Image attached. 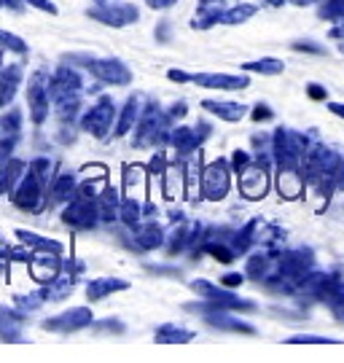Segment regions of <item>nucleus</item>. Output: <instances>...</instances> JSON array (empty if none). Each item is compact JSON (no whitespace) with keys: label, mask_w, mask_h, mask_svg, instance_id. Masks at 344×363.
I'll return each mask as SVG.
<instances>
[{"label":"nucleus","mask_w":344,"mask_h":363,"mask_svg":"<svg viewBox=\"0 0 344 363\" xmlns=\"http://www.w3.org/2000/svg\"><path fill=\"white\" fill-rule=\"evenodd\" d=\"M27 108H30V118L33 124H43L49 116L51 108V76L46 70L33 73L30 84H27Z\"/></svg>","instance_id":"f257e3e1"},{"label":"nucleus","mask_w":344,"mask_h":363,"mask_svg":"<svg viewBox=\"0 0 344 363\" xmlns=\"http://www.w3.org/2000/svg\"><path fill=\"white\" fill-rule=\"evenodd\" d=\"M116 124V103L111 97H100L89 111L81 116V130L94 138H108Z\"/></svg>","instance_id":"f03ea898"},{"label":"nucleus","mask_w":344,"mask_h":363,"mask_svg":"<svg viewBox=\"0 0 344 363\" xmlns=\"http://www.w3.org/2000/svg\"><path fill=\"white\" fill-rule=\"evenodd\" d=\"M62 220L73 229H94L100 223V205L97 199H89V196L76 194L62 210Z\"/></svg>","instance_id":"7ed1b4c3"},{"label":"nucleus","mask_w":344,"mask_h":363,"mask_svg":"<svg viewBox=\"0 0 344 363\" xmlns=\"http://www.w3.org/2000/svg\"><path fill=\"white\" fill-rule=\"evenodd\" d=\"M11 199L19 210L38 213V210L43 208V202H46V186L27 169L25 175H22V181L16 183V189L11 191Z\"/></svg>","instance_id":"20e7f679"},{"label":"nucleus","mask_w":344,"mask_h":363,"mask_svg":"<svg viewBox=\"0 0 344 363\" xmlns=\"http://www.w3.org/2000/svg\"><path fill=\"white\" fill-rule=\"evenodd\" d=\"M73 97H84V78L73 67L60 65L51 73V103L73 100Z\"/></svg>","instance_id":"39448f33"},{"label":"nucleus","mask_w":344,"mask_h":363,"mask_svg":"<svg viewBox=\"0 0 344 363\" xmlns=\"http://www.w3.org/2000/svg\"><path fill=\"white\" fill-rule=\"evenodd\" d=\"M81 65L89 70L91 76L102 81V84H116V86H124L132 81V70H129L121 60H81Z\"/></svg>","instance_id":"423d86ee"},{"label":"nucleus","mask_w":344,"mask_h":363,"mask_svg":"<svg viewBox=\"0 0 344 363\" xmlns=\"http://www.w3.org/2000/svg\"><path fill=\"white\" fill-rule=\"evenodd\" d=\"M89 16L97 19V22H102V25L124 27V25L138 22V9L129 6V3H108V0H100L89 11Z\"/></svg>","instance_id":"0eeeda50"},{"label":"nucleus","mask_w":344,"mask_h":363,"mask_svg":"<svg viewBox=\"0 0 344 363\" xmlns=\"http://www.w3.org/2000/svg\"><path fill=\"white\" fill-rule=\"evenodd\" d=\"M192 288L204 298V301H213V304L223 307V310H243V312L255 310V304H250V301H245V298H240V296H234V294L213 286V283H207V280H194Z\"/></svg>","instance_id":"6e6552de"},{"label":"nucleus","mask_w":344,"mask_h":363,"mask_svg":"<svg viewBox=\"0 0 344 363\" xmlns=\"http://www.w3.org/2000/svg\"><path fill=\"white\" fill-rule=\"evenodd\" d=\"M91 318H94L91 310H87V307H73V310L62 312L57 318L43 320V328L46 331H57V334H73V331H81V328L91 325Z\"/></svg>","instance_id":"1a4fd4ad"},{"label":"nucleus","mask_w":344,"mask_h":363,"mask_svg":"<svg viewBox=\"0 0 344 363\" xmlns=\"http://www.w3.org/2000/svg\"><path fill=\"white\" fill-rule=\"evenodd\" d=\"M76 194H78L76 172H70V169H57L49 191H46V205H67Z\"/></svg>","instance_id":"9d476101"},{"label":"nucleus","mask_w":344,"mask_h":363,"mask_svg":"<svg viewBox=\"0 0 344 363\" xmlns=\"http://www.w3.org/2000/svg\"><path fill=\"white\" fill-rule=\"evenodd\" d=\"M62 253H54V250H33V259H30V274L35 280H43L49 283L57 274L62 272Z\"/></svg>","instance_id":"9b49d317"},{"label":"nucleus","mask_w":344,"mask_h":363,"mask_svg":"<svg viewBox=\"0 0 344 363\" xmlns=\"http://www.w3.org/2000/svg\"><path fill=\"white\" fill-rule=\"evenodd\" d=\"M202 189L207 199H223L226 191H229V169L223 162H213L210 167H204L202 175Z\"/></svg>","instance_id":"f8f14e48"},{"label":"nucleus","mask_w":344,"mask_h":363,"mask_svg":"<svg viewBox=\"0 0 344 363\" xmlns=\"http://www.w3.org/2000/svg\"><path fill=\"white\" fill-rule=\"evenodd\" d=\"M19 84H22V65H16V62L6 65L0 57V108H6L16 97Z\"/></svg>","instance_id":"ddd939ff"},{"label":"nucleus","mask_w":344,"mask_h":363,"mask_svg":"<svg viewBox=\"0 0 344 363\" xmlns=\"http://www.w3.org/2000/svg\"><path fill=\"white\" fill-rule=\"evenodd\" d=\"M240 189H243L245 196L250 199H258L267 191V172L261 164H248V167L240 172Z\"/></svg>","instance_id":"4468645a"},{"label":"nucleus","mask_w":344,"mask_h":363,"mask_svg":"<svg viewBox=\"0 0 344 363\" xmlns=\"http://www.w3.org/2000/svg\"><path fill=\"white\" fill-rule=\"evenodd\" d=\"M25 315L11 307H0V339L3 342H22Z\"/></svg>","instance_id":"2eb2a0df"},{"label":"nucleus","mask_w":344,"mask_h":363,"mask_svg":"<svg viewBox=\"0 0 344 363\" xmlns=\"http://www.w3.org/2000/svg\"><path fill=\"white\" fill-rule=\"evenodd\" d=\"M194 84L207 86V89H245L248 78L243 76H226V73H196L192 76Z\"/></svg>","instance_id":"dca6fc26"},{"label":"nucleus","mask_w":344,"mask_h":363,"mask_svg":"<svg viewBox=\"0 0 344 363\" xmlns=\"http://www.w3.org/2000/svg\"><path fill=\"white\" fill-rule=\"evenodd\" d=\"M162 242H165V232H162L159 223L145 220V223L135 226V245L140 247V250H153V247H159Z\"/></svg>","instance_id":"f3484780"},{"label":"nucleus","mask_w":344,"mask_h":363,"mask_svg":"<svg viewBox=\"0 0 344 363\" xmlns=\"http://www.w3.org/2000/svg\"><path fill=\"white\" fill-rule=\"evenodd\" d=\"M22 175H25V162H19V159H6L3 164H0V194H9L16 189V183L22 181Z\"/></svg>","instance_id":"a211bd4d"},{"label":"nucleus","mask_w":344,"mask_h":363,"mask_svg":"<svg viewBox=\"0 0 344 363\" xmlns=\"http://www.w3.org/2000/svg\"><path fill=\"white\" fill-rule=\"evenodd\" d=\"M140 97H132V100H127V105L121 108V113H118V118H116V135H127L132 127H138V121H140Z\"/></svg>","instance_id":"6ab92c4d"},{"label":"nucleus","mask_w":344,"mask_h":363,"mask_svg":"<svg viewBox=\"0 0 344 363\" xmlns=\"http://www.w3.org/2000/svg\"><path fill=\"white\" fill-rule=\"evenodd\" d=\"M223 19V3L221 0H202L199 3V11H196V19H194L192 25L196 30H204V27L216 25Z\"/></svg>","instance_id":"aec40b11"},{"label":"nucleus","mask_w":344,"mask_h":363,"mask_svg":"<svg viewBox=\"0 0 344 363\" xmlns=\"http://www.w3.org/2000/svg\"><path fill=\"white\" fill-rule=\"evenodd\" d=\"M97 205H100V218L102 220H116L121 216V196L116 191L113 186H105L102 189V194L97 196Z\"/></svg>","instance_id":"412c9836"},{"label":"nucleus","mask_w":344,"mask_h":363,"mask_svg":"<svg viewBox=\"0 0 344 363\" xmlns=\"http://www.w3.org/2000/svg\"><path fill=\"white\" fill-rule=\"evenodd\" d=\"M124 288H127L124 280H116V277H97V280H91L89 286H87V296H89V301H97V298L111 296L113 291H124Z\"/></svg>","instance_id":"4be33fe9"},{"label":"nucleus","mask_w":344,"mask_h":363,"mask_svg":"<svg viewBox=\"0 0 344 363\" xmlns=\"http://www.w3.org/2000/svg\"><path fill=\"white\" fill-rule=\"evenodd\" d=\"M204 111H210V113H216L218 118H223V121H240L245 116V108L240 103H229V100H223V103H218V100H204Z\"/></svg>","instance_id":"5701e85b"},{"label":"nucleus","mask_w":344,"mask_h":363,"mask_svg":"<svg viewBox=\"0 0 344 363\" xmlns=\"http://www.w3.org/2000/svg\"><path fill=\"white\" fill-rule=\"evenodd\" d=\"M16 234H19L22 245H30V247H35V250H54V253H65V245L62 242H57V240H46V237H38V234H33V232H16Z\"/></svg>","instance_id":"b1692460"},{"label":"nucleus","mask_w":344,"mask_h":363,"mask_svg":"<svg viewBox=\"0 0 344 363\" xmlns=\"http://www.w3.org/2000/svg\"><path fill=\"white\" fill-rule=\"evenodd\" d=\"M156 339H159V342H192L194 334L186 331V328H178V325H162V328L156 331Z\"/></svg>","instance_id":"393cba45"},{"label":"nucleus","mask_w":344,"mask_h":363,"mask_svg":"<svg viewBox=\"0 0 344 363\" xmlns=\"http://www.w3.org/2000/svg\"><path fill=\"white\" fill-rule=\"evenodd\" d=\"M0 49L13 52V54H27V43L19 38V35L9 33V30H0Z\"/></svg>","instance_id":"a878e982"},{"label":"nucleus","mask_w":344,"mask_h":363,"mask_svg":"<svg viewBox=\"0 0 344 363\" xmlns=\"http://www.w3.org/2000/svg\"><path fill=\"white\" fill-rule=\"evenodd\" d=\"M43 301H46V298L40 296V291H35V294H22V296H16V310L22 312V315H27V312L40 310Z\"/></svg>","instance_id":"bb28decb"},{"label":"nucleus","mask_w":344,"mask_h":363,"mask_svg":"<svg viewBox=\"0 0 344 363\" xmlns=\"http://www.w3.org/2000/svg\"><path fill=\"white\" fill-rule=\"evenodd\" d=\"M248 70H255V73H267V76H274V73H282V62L280 60H272V57H267V60H258V62H248Z\"/></svg>","instance_id":"cd10ccee"},{"label":"nucleus","mask_w":344,"mask_h":363,"mask_svg":"<svg viewBox=\"0 0 344 363\" xmlns=\"http://www.w3.org/2000/svg\"><path fill=\"white\" fill-rule=\"evenodd\" d=\"M255 13V6H237V9H231V11L223 13V19L221 22H226V25H237V22H245L248 16H253Z\"/></svg>","instance_id":"c85d7f7f"},{"label":"nucleus","mask_w":344,"mask_h":363,"mask_svg":"<svg viewBox=\"0 0 344 363\" xmlns=\"http://www.w3.org/2000/svg\"><path fill=\"white\" fill-rule=\"evenodd\" d=\"M231 164H234V172L240 175V172L248 167V154H245V151H237V154L231 156Z\"/></svg>","instance_id":"c756f323"},{"label":"nucleus","mask_w":344,"mask_h":363,"mask_svg":"<svg viewBox=\"0 0 344 363\" xmlns=\"http://www.w3.org/2000/svg\"><path fill=\"white\" fill-rule=\"evenodd\" d=\"M27 3H30V6H35V9H40V11L51 13V16L57 13V6H54V3H49V0H27Z\"/></svg>","instance_id":"7c9ffc66"},{"label":"nucleus","mask_w":344,"mask_h":363,"mask_svg":"<svg viewBox=\"0 0 344 363\" xmlns=\"http://www.w3.org/2000/svg\"><path fill=\"white\" fill-rule=\"evenodd\" d=\"M97 331H111V334H121L124 325L116 323V320H105V323H97Z\"/></svg>","instance_id":"2f4dec72"},{"label":"nucleus","mask_w":344,"mask_h":363,"mask_svg":"<svg viewBox=\"0 0 344 363\" xmlns=\"http://www.w3.org/2000/svg\"><path fill=\"white\" fill-rule=\"evenodd\" d=\"M6 9H11V11H25L27 0H0Z\"/></svg>","instance_id":"473e14b6"},{"label":"nucleus","mask_w":344,"mask_h":363,"mask_svg":"<svg viewBox=\"0 0 344 363\" xmlns=\"http://www.w3.org/2000/svg\"><path fill=\"white\" fill-rule=\"evenodd\" d=\"M253 118H255V121H264V118H272V111H269L267 105H258V108L253 111Z\"/></svg>","instance_id":"72a5a7b5"},{"label":"nucleus","mask_w":344,"mask_h":363,"mask_svg":"<svg viewBox=\"0 0 344 363\" xmlns=\"http://www.w3.org/2000/svg\"><path fill=\"white\" fill-rule=\"evenodd\" d=\"M151 9H167V6H172L175 0H145Z\"/></svg>","instance_id":"f704fd0d"},{"label":"nucleus","mask_w":344,"mask_h":363,"mask_svg":"<svg viewBox=\"0 0 344 363\" xmlns=\"http://www.w3.org/2000/svg\"><path fill=\"white\" fill-rule=\"evenodd\" d=\"M170 78H172V81H192V76L183 73V70H170Z\"/></svg>","instance_id":"c9c22d12"},{"label":"nucleus","mask_w":344,"mask_h":363,"mask_svg":"<svg viewBox=\"0 0 344 363\" xmlns=\"http://www.w3.org/2000/svg\"><path fill=\"white\" fill-rule=\"evenodd\" d=\"M237 283H243V274H229V277H223V286H237Z\"/></svg>","instance_id":"e433bc0d"},{"label":"nucleus","mask_w":344,"mask_h":363,"mask_svg":"<svg viewBox=\"0 0 344 363\" xmlns=\"http://www.w3.org/2000/svg\"><path fill=\"white\" fill-rule=\"evenodd\" d=\"M309 94H312V97H326V91L318 89V86H312V89H309Z\"/></svg>","instance_id":"4c0bfd02"},{"label":"nucleus","mask_w":344,"mask_h":363,"mask_svg":"<svg viewBox=\"0 0 344 363\" xmlns=\"http://www.w3.org/2000/svg\"><path fill=\"white\" fill-rule=\"evenodd\" d=\"M333 111H336V113H339V116H344V108H339V105H331Z\"/></svg>","instance_id":"58836bf2"},{"label":"nucleus","mask_w":344,"mask_h":363,"mask_svg":"<svg viewBox=\"0 0 344 363\" xmlns=\"http://www.w3.org/2000/svg\"><path fill=\"white\" fill-rule=\"evenodd\" d=\"M269 3H272V6H280L282 0H269Z\"/></svg>","instance_id":"ea45409f"},{"label":"nucleus","mask_w":344,"mask_h":363,"mask_svg":"<svg viewBox=\"0 0 344 363\" xmlns=\"http://www.w3.org/2000/svg\"><path fill=\"white\" fill-rule=\"evenodd\" d=\"M296 3H312V0H296Z\"/></svg>","instance_id":"a19ab883"},{"label":"nucleus","mask_w":344,"mask_h":363,"mask_svg":"<svg viewBox=\"0 0 344 363\" xmlns=\"http://www.w3.org/2000/svg\"><path fill=\"white\" fill-rule=\"evenodd\" d=\"M94 3H100V0H94Z\"/></svg>","instance_id":"79ce46f5"},{"label":"nucleus","mask_w":344,"mask_h":363,"mask_svg":"<svg viewBox=\"0 0 344 363\" xmlns=\"http://www.w3.org/2000/svg\"><path fill=\"white\" fill-rule=\"evenodd\" d=\"M0 6H3V3H0Z\"/></svg>","instance_id":"37998d69"}]
</instances>
